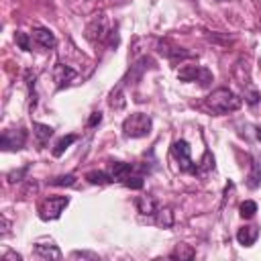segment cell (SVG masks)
Listing matches in <instances>:
<instances>
[{
	"mask_svg": "<svg viewBox=\"0 0 261 261\" xmlns=\"http://www.w3.org/2000/svg\"><path fill=\"white\" fill-rule=\"evenodd\" d=\"M204 104H206V108L212 110L214 114H228V112L239 110L241 104H243V100H241L232 90H228V88H216V90H212V92L206 96Z\"/></svg>",
	"mask_w": 261,
	"mask_h": 261,
	"instance_id": "cell-1",
	"label": "cell"
},
{
	"mask_svg": "<svg viewBox=\"0 0 261 261\" xmlns=\"http://www.w3.org/2000/svg\"><path fill=\"white\" fill-rule=\"evenodd\" d=\"M153 128V122L147 114L143 112H133L130 116L124 118L122 122V130L126 137H133V139H141V137H147Z\"/></svg>",
	"mask_w": 261,
	"mask_h": 261,
	"instance_id": "cell-2",
	"label": "cell"
},
{
	"mask_svg": "<svg viewBox=\"0 0 261 261\" xmlns=\"http://www.w3.org/2000/svg\"><path fill=\"white\" fill-rule=\"evenodd\" d=\"M69 198L67 196H51V198H43L37 206V212L43 220H55L61 216V212L67 208Z\"/></svg>",
	"mask_w": 261,
	"mask_h": 261,
	"instance_id": "cell-3",
	"label": "cell"
},
{
	"mask_svg": "<svg viewBox=\"0 0 261 261\" xmlns=\"http://www.w3.org/2000/svg\"><path fill=\"white\" fill-rule=\"evenodd\" d=\"M171 155L175 157V161H177V165H179L181 171L198 173V165H196L194 159H192V151H190L188 141H184V139L175 141V143L171 145Z\"/></svg>",
	"mask_w": 261,
	"mask_h": 261,
	"instance_id": "cell-4",
	"label": "cell"
},
{
	"mask_svg": "<svg viewBox=\"0 0 261 261\" xmlns=\"http://www.w3.org/2000/svg\"><path fill=\"white\" fill-rule=\"evenodd\" d=\"M86 37H88L92 43H102L106 37H110V43H108V45H116V41H114V31H108L104 16H98V18H94V20L88 24Z\"/></svg>",
	"mask_w": 261,
	"mask_h": 261,
	"instance_id": "cell-5",
	"label": "cell"
},
{
	"mask_svg": "<svg viewBox=\"0 0 261 261\" xmlns=\"http://www.w3.org/2000/svg\"><path fill=\"white\" fill-rule=\"evenodd\" d=\"M177 77L181 82H198L200 86H210L212 82V73L202 65H184L177 69Z\"/></svg>",
	"mask_w": 261,
	"mask_h": 261,
	"instance_id": "cell-6",
	"label": "cell"
},
{
	"mask_svg": "<svg viewBox=\"0 0 261 261\" xmlns=\"http://www.w3.org/2000/svg\"><path fill=\"white\" fill-rule=\"evenodd\" d=\"M27 143V130L24 128H8L0 137V147L4 151H18Z\"/></svg>",
	"mask_w": 261,
	"mask_h": 261,
	"instance_id": "cell-7",
	"label": "cell"
},
{
	"mask_svg": "<svg viewBox=\"0 0 261 261\" xmlns=\"http://www.w3.org/2000/svg\"><path fill=\"white\" fill-rule=\"evenodd\" d=\"M75 77H77V73H75L73 67L65 65V63H55V67H53V80H55L57 90L67 88Z\"/></svg>",
	"mask_w": 261,
	"mask_h": 261,
	"instance_id": "cell-8",
	"label": "cell"
},
{
	"mask_svg": "<svg viewBox=\"0 0 261 261\" xmlns=\"http://www.w3.org/2000/svg\"><path fill=\"white\" fill-rule=\"evenodd\" d=\"M31 41H33V47H39V49H45V51H49L57 45L55 35L49 29H43V27H39L31 33Z\"/></svg>",
	"mask_w": 261,
	"mask_h": 261,
	"instance_id": "cell-9",
	"label": "cell"
},
{
	"mask_svg": "<svg viewBox=\"0 0 261 261\" xmlns=\"http://www.w3.org/2000/svg\"><path fill=\"white\" fill-rule=\"evenodd\" d=\"M35 255H37V257H43V259H61V257H63L61 251H59V247H57L53 241H49V243L37 241V245H35Z\"/></svg>",
	"mask_w": 261,
	"mask_h": 261,
	"instance_id": "cell-10",
	"label": "cell"
},
{
	"mask_svg": "<svg viewBox=\"0 0 261 261\" xmlns=\"http://www.w3.org/2000/svg\"><path fill=\"white\" fill-rule=\"evenodd\" d=\"M257 237H259V226H255V224H247V226L239 228V232H237V241L243 247H251L257 241Z\"/></svg>",
	"mask_w": 261,
	"mask_h": 261,
	"instance_id": "cell-11",
	"label": "cell"
},
{
	"mask_svg": "<svg viewBox=\"0 0 261 261\" xmlns=\"http://www.w3.org/2000/svg\"><path fill=\"white\" fill-rule=\"evenodd\" d=\"M135 204H137V210H139L143 216H155V212H157V208H159V204L155 202L153 196H139V198L135 200Z\"/></svg>",
	"mask_w": 261,
	"mask_h": 261,
	"instance_id": "cell-12",
	"label": "cell"
},
{
	"mask_svg": "<svg viewBox=\"0 0 261 261\" xmlns=\"http://www.w3.org/2000/svg\"><path fill=\"white\" fill-rule=\"evenodd\" d=\"M159 53H163L165 57H169V59H188V57H192L188 51H184L181 47H175V45H169V41H163V43H159Z\"/></svg>",
	"mask_w": 261,
	"mask_h": 261,
	"instance_id": "cell-13",
	"label": "cell"
},
{
	"mask_svg": "<svg viewBox=\"0 0 261 261\" xmlns=\"http://www.w3.org/2000/svg\"><path fill=\"white\" fill-rule=\"evenodd\" d=\"M33 128H35V137H37V143L43 147L47 141H49V137L53 135V128L49 126V124H41V122H33Z\"/></svg>",
	"mask_w": 261,
	"mask_h": 261,
	"instance_id": "cell-14",
	"label": "cell"
},
{
	"mask_svg": "<svg viewBox=\"0 0 261 261\" xmlns=\"http://www.w3.org/2000/svg\"><path fill=\"white\" fill-rule=\"evenodd\" d=\"M155 222H157L159 226H163V228H169V226L173 224V212H171V208H157V212H155Z\"/></svg>",
	"mask_w": 261,
	"mask_h": 261,
	"instance_id": "cell-15",
	"label": "cell"
},
{
	"mask_svg": "<svg viewBox=\"0 0 261 261\" xmlns=\"http://www.w3.org/2000/svg\"><path fill=\"white\" fill-rule=\"evenodd\" d=\"M86 179H88L90 184H110V181H114L112 175L106 173V171H90V173L86 175Z\"/></svg>",
	"mask_w": 261,
	"mask_h": 261,
	"instance_id": "cell-16",
	"label": "cell"
},
{
	"mask_svg": "<svg viewBox=\"0 0 261 261\" xmlns=\"http://www.w3.org/2000/svg\"><path fill=\"white\" fill-rule=\"evenodd\" d=\"M73 141H77V137H75V135H67V137H61V139L55 143L53 155H55V157H59V155H61V153H63V151H65V149H67V147H69Z\"/></svg>",
	"mask_w": 261,
	"mask_h": 261,
	"instance_id": "cell-17",
	"label": "cell"
},
{
	"mask_svg": "<svg viewBox=\"0 0 261 261\" xmlns=\"http://www.w3.org/2000/svg\"><path fill=\"white\" fill-rule=\"evenodd\" d=\"M124 104H126V100L122 98V88L118 86V88L110 94V106H112L114 110H122V108H124Z\"/></svg>",
	"mask_w": 261,
	"mask_h": 261,
	"instance_id": "cell-18",
	"label": "cell"
},
{
	"mask_svg": "<svg viewBox=\"0 0 261 261\" xmlns=\"http://www.w3.org/2000/svg\"><path fill=\"white\" fill-rule=\"evenodd\" d=\"M239 212H241L243 218H253L255 212H257V204H255L253 200H245V202L239 206Z\"/></svg>",
	"mask_w": 261,
	"mask_h": 261,
	"instance_id": "cell-19",
	"label": "cell"
},
{
	"mask_svg": "<svg viewBox=\"0 0 261 261\" xmlns=\"http://www.w3.org/2000/svg\"><path fill=\"white\" fill-rule=\"evenodd\" d=\"M247 179H249V181H247L249 188H257V186L261 184V169H259V163H257V161H253V171L249 173Z\"/></svg>",
	"mask_w": 261,
	"mask_h": 261,
	"instance_id": "cell-20",
	"label": "cell"
},
{
	"mask_svg": "<svg viewBox=\"0 0 261 261\" xmlns=\"http://www.w3.org/2000/svg\"><path fill=\"white\" fill-rule=\"evenodd\" d=\"M14 41H16V45H18L20 49H24V51H33V41H31V35H27V33H16Z\"/></svg>",
	"mask_w": 261,
	"mask_h": 261,
	"instance_id": "cell-21",
	"label": "cell"
},
{
	"mask_svg": "<svg viewBox=\"0 0 261 261\" xmlns=\"http://www.w3.org/2000/svg\"><path fill=\"white\" fill-rule=\"evenodd\" d=\"M51 186H73L75 184V175H59V177H55V179H51L49 181Z\"/></svg>",
	"mask_w": 261,
	"mask_h": 261,
	"instance_id": "cell-22",
	"label": "cell"
},
{
	"mask_svg": "<svg viewBox=\"0 0 261 261\" xmlns=\"http://www.w3.org/2000/svg\"><path fill=\"white\" fill-rule=\"evenodd\" d=\"M194 255H196V253H194L192 249H188V245H177V249L171 253V257H179V259H181V257H186V259H192Z\"/></svg>",
	"mask_w": 261,
	"mask_h": 261,
	"instance_id": "cell-23",
	"label": "cell"
},
{
	"mask_svg": "<svg viewBox=\"0 0 261 261\" xmlns=\"http://www.w3.org/2000/svg\"><path fill=\"white\" fill-rule=\"evenodd\" d=\"M245 100L253 106V104H257L259 102V92L257 90H249V92H245Z\"/></svg>",
	"mask_w": 261,
	"mask_h": 261,
	"instance_id": "cell-24",
	"label": "cell"
},
{
	"mask_svg": "<svg viewBox=\"0 0 261 261\" xmlns=\"http://www.w3.org/2000/svg\"><path fill=\"white\" fill-rule=\"evenodd\" d=\"M100 120H102V114H100V112H92V116H90V120H88V126H96Z\"/></svg>",
	"mask_w": 261,
	"mask_h": 261,
	"instance_id": "cell-25",
	"label": "cell"
},
{
	"mask_svg": "<svg viewBox=\"0 0 261 261\" xmlns=\"http://www.w3.org/2000/svg\"><path fill=\"white\" fill-rule=\"evenodd\" d=\"M10 232V220L6 216H2V237H6Z\"/></svg>",
	"mask_w": 261,
	"mask_h": 261,
	"instance_id": "cell-26",
	"label": "cell"
},
{
	"mask_svg": "<svg viewBox=\"0 0 261 261\" xmlns=\"http://www.w3.org/2000/svg\"><path fill=\"white\" fill-rule=\"evenodd\" d=\"M4 261H8V259H16V261H20L22 257L18 255V253H12V251H8V253H4V257H2Z\"/></svg>",
	"mask_w": 261,
	"mask_h": 261,
	"instance_id": "cell-27",
	"label": "cell"
},
{
	"mask_svg": "<svg viewBox=\"0 0 261 261\" xmlns=\"http://www.w3.org/2000/svg\"><path fill=\"white\" fill-rule=\"evenodd\" d=\"M71 257H92V259H96V255H94V253H73Z\"/></svg>",
	"mask_w": 261,
	"mask_h": 261,
	"instance_id": "cell-28",
	"label": "cell"
},
{
	"mask_svg": "<svg viewBox=\"0 0 261 261\" xmlns=\"http://www.w3.org/2000/svg\"><path fill=\"white\" fill-rule=\"evenodd\" d=\"M218 2H228V0H218Z\"/></svg>",
	"mask_w": 261,
	"mask_h": 261,
	"instance_id": "cell-29",
	"label": "cell"
}]
</instances>
